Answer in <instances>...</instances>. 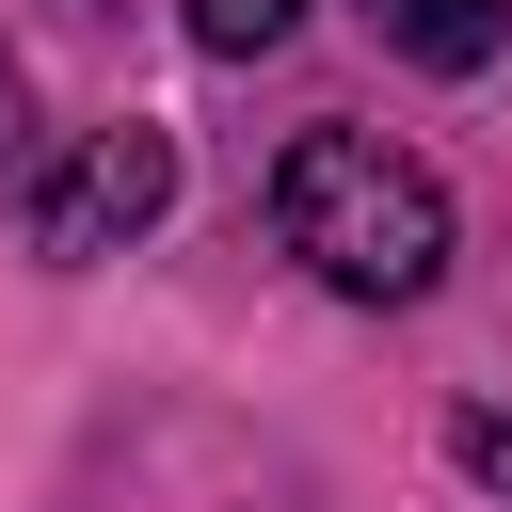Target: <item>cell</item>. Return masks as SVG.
Returning a JSON list of instances; mask_svg holds the SVG:
<instances>
[{"label": "cell", "mask_w": 512, "mask_h": 512, "mask_svg": "<svg viewBox=\"0 0 512 512\" xmlns=\"http://www.w3.org/2000/svg\"><path fill=\"white\" fill-rule=\"evenodd\" d=\"M272 224L336 304H416L448 272V176L384 128H304L288 176H272Z\"/></svg>", "instance_id": "6da1fadb"}, {"label": "cell", "mask_w": 512, "mask_h": 512, "mask_svg": "<svg viewBox=\"0 0 512 512\" xmlns=\"http://www.w3.org/2000/svg\"><path fill=\"white\" fill-rule=\"evenodd\" d=\"M160 208H176V128L128 112V128H96V144L32 192V240H48V256H128Z\"/></svg>", "instance_id": "7a4b0ae2"}, {"label": "cell", "mask_w": 512, "mask_h": 512, "mask_svg": "<svg viewBox=\"0 0 512 512\" xmlns=\"http://www.w3.org/2000/svg\"><path fill=\"white\" fill-rule=\"evenodd\" d=\"M368 32H384L400 64H432V80H480V64L512 48V0H368Z\"/></svg>", "instance_id": "3957f363"}, {"label": "cell", "mask_w": 512, "mask_h": 512, "mask_svg": "<svg viewBox=\"0 0 512 512\" xmlns=\"http://www.w3.org/2000/svg\"><path fill=\"white\" fill-rule=\"evenodd\" d=\"M288 32H304V0H192V48H224V64H256Z\"/></svg>", "instance_id": "277c9868"}, {"label": "cell", "mask_w": 512, "mask_h": 512, "mask_svg": "<svg viewBox=\"0 0 512 512\" xmlns=\"http://www.w3.org/2000/svg\"><path fill=\"white\" fill-rule=\"evenodd\" d=\"M448 464H464V480H496V496H512V416H496V400H464V416H448Z\"/></svg>", "instance_id": "5b68a950"}, {"label": "cell", "mask_w": 512, "mask_h": 512, "mask_svg": "<svg viewBox=\"0 0 512 512\" xmlns=\"http://www.w3.org/2000/svg\"><path fill=\"white\" fill-rule=\"evenodd\" d=\"M0 176H32V80L0 64Z\"/></svg>", "instance_id": "8992f818"}]
</instances>
